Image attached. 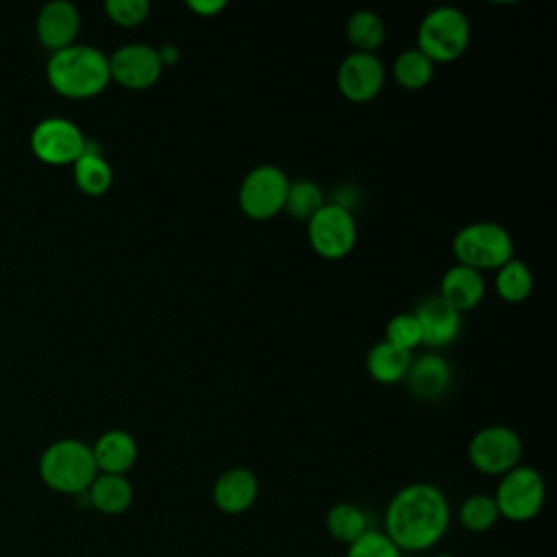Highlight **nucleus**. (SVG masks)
Here are the masks:
<instances>
[{
    "label": "nucleus",
    "mask_w": 557,
    "mask_h": 557,
    "mask_svg": "<svg viewBox=\"0 0 557 557\" xmlns=\"http://www.w3.org/2000/svg\"><path fill=\"white\" fill-rule=\"evenodd\" d=\"M87 137L67 117H46L30 133L35 157L48 165H70L85 150Z\"/></svg>",
    "instance_id": "obj_10"
},
{
    "label": "nucleus",
    "mask_w": 557,
    "mask_h": 557,
    "mask_svg": "<svg viewBox=\"0 0 557 557\" xmlns=\"http://www.w3.org/2000/svg\"><path fill=\"white\" fill-rule=\"evenodd\" d=\"M437 557H455V555H453V553H440Z\"/></svg>",
    "instance_id": "obj_33"
},
{
    "label": "nucleus",
    "mask_w": 557,
    "mask_h": 557,
    "mask_svg": "<svg viewBox=\"0 0 557 557\" xmlns=\"http://www.w3.org/2000/svg\"><path fill=\"white\" fill-rule=\"evenodd\" d=\"M435 65L431 59H426L418 48H407L403 50L392 65V76L394 81L407 89V91H418L424 89L431 78H433Z\"/></svg>",
    "instance_id": "obj_24"
},
{
    "label": "nucleus",
    "mask_w": 557,
    "mask_h": 557,
    "mask_svg": "<svg viewBox=\"0 0 557 557\" xmlns=\"http://www.w3.org/2000/svg\"><path fill=\"white\" fill-rule=\"evenodd\" d=\"M324 524L329 535L346 546L352 544L366 529H370L363 509L352 503L333 505L324 516Z\"/></svg>",
    "instance_id": "obj_25"
},
{
    "label": "nucleus",
    "mask_w": 557,
    "mask_h": 557,
    "mask_svg": "<svg viewBox=\"0 0 557 557\" xmlns=\"http://www.w3.org/2000/svg\"><path fill=\"white\" fill-rule=\"evenodd\" d=\"M346 557H403L400 548L379 529H366L352 544Z\"/></svg>",
    "instance_id": "obj_29"
},
{
    "label": "nucleus",
    "mask_w": 557,
    "mask_h": 557,
    "mask_svg": "<svg viewBox=\"0 0 557 557\" xmlns=\"http://www.w3.org/2000/svg\"><path fill=\"white\" fill-rule=\"evenodd\" d=\"M289 183L292 181L278 165L263 163L252 168L237 191L242 213L250 220H270L278 215L285 207Z\"/></svg>",
    "instance_id": "obj_8"
},
{
    "label": "nucleus",
    "mask_w": 557,
    "mask_h": 557,
    "mask_svg": "<svg viewBox=\"0 0 557 557\" xmlns=\"http://www.w3.org/2000/svg\"><path fill=\"white\" fill-rule=\"evenodd\" d=\"M546 500V483L540 470L533 466L518 463L509 472H505L496 485L494 503L498 507L500 518L511 522H529L533 520Z\"/></svg>",
    "instance_id": "obj_6"
},
{
    "label": "nucleus",
    "mask_w": 557,
    "mask_h": 557,
    "mask_svg": "<svg viewBox=\"0 0 557 557\" xmlns=\"http://www.w3.org/2000/svg\"><path fill=\"white\" fill-rule=\"evenodd\" d=\"M307 239L313 252L322 259H344L357 244V222L352 211L339 202H324L307 220Z\"/></svg>",
    "instance_id": "obj_7"
},
{
    "label": "nucleus",
    "mask_w": 557,
    "mask_h": 557,
    "mask_svg": "<svg viewBox=\"0 0 557 557\" xmlns=\"http://www.w3.org/2000/svg\"><path fill=\"white\" fill-rule=\"evenodd\" d=\"M385 85V65L376 54L370 52H350L342 59L337 67V89L339 94L355 102L363 104L379 96Z\"/></svg>",
    "instance_id": "obj_12"
},
{
    "label": "nucleus",
    "mask_w": 557,
    "mask_h": 557,
    "mask_svg": "<svg viewBox=\"0 0 557 557\" xmlns=\"http://www.w3.org/2000/svg\"><path fill=\"white\" fill-rule=\"evenodd\" d=\"M104 13L113 24L122 28H133L146 22L150 13V2L148 0H107Z\"/></svg>",
    "instance_id": "obj_30"
},
{
    "label": "nucleus",
    "mask_w": 557,
    "mask_h": 557,
    "mask_svg": "<svg viewBox=\"0 0 557 557\" xmlns=\"http://www.w3.org/2000/svg\"><path fill=\"white\" fill-rule=\"evenodd\" d=\"M437 296L459 313L470 311L485 296V278L481 272L455 263L444 272Z\"/></svg>",
    "instance_id": "obj_17"
},
{
    "label": "nucleus",
    "mask_w": 557,
    "mask_h": 557,
    "mask_svg": "<svg viewBox=\"0 0 557 557\" xmlns=\"http://www.w3.org/2000/svg\"><path fill=\"white\" fill-rule=\"evenodd\" d=\"M96 474L91 446L81 440H59L39 459V476L50 490L61 494H85Z\"/></svg>",
    "instance_id": "obj_3"
},
{
    "label": "nucleus",
    "mask_w": 557,
    "mask_h": 557,
    "mask_svg": "<svg viewBox=\"0 0 557 557\" xmlns=\"http://www.w3.org/2000/svg\"><path fill=\"white\" fill-rule=\"evenodd\" d=\"M453 383L450 363L437 352H424L411 357L409 370L405 374V385L409 394L418 400H437L442 398Z\"/></svg>",
    "instance_id": "obj_13"
},
{
    "label": "nucleus",
    "mask_w": 557,
    "mask_h": 557,
    "mask_svg": "<svg viewBox=\"0 0 557 557\" xmlns=\"http://www.w3.org/2000/svg\"><path fill=\"white\" fill-rule=\"evenodd\" d=\"M50 87L72 100L94 98L111 83L109 59L100 48L72 44L50 54L46 65Z\"/></svg>",
    "instance_id": "obj_2"
},
{
    "label": "nucleus",
    "mask_w": 557,
    "mask_h": 557,
    "mask_svg": "<svg viewBox=\"0 0 557 557\" xmlns=\"http://www.w3.org/2000/svg\"><path fill=\"white\" fill-rule=\"evenodd\" d=\"M213 503L222 513L237 516L248 511L259 496V479L250 468L235 466L224 470L211 490Z\"/></svg>",
    "instance_id": "obj_16"
},
{
    "label": "nucleus",
    "mask_w": 557,
    "mask_h": 557,
    "mask_svg": "<svg viewBox=\"0 0 557 557\" xmlns=\"http://www.w3.org/2000/svg\"><path fill=\"white\" fill-rule=\"evenodd\" d=\"M450 522V507L444 492L433 483H409L400 487L385 509V535L407 553L435 546Z\"/></svg>",
    "instance_id": "obj_1"
},
{
    "label": "nucleus",
    "mask_w": 557,
    "mask_h": 557,
    "mask_svg": "<svg viewBox=\"0 0 557 557\" xmlns=\"http://www.w3.org/2000/svg\"><path fill=\"white\" fill-rule=\"evenodd\" d=\"M385 342L413 352V348H418L422 344V333H420V324L416 320L413 313H396L394 318H389L387 326H385Z\"/></svg>",
    "instance_id": "obj_28"
},
{
    "label": "nucleus",
    "mask_w": 557,
    "mask_h": 557,
    "mask_svg": "<svg viewBox=\"0 0 557 557\" xmlns=\"http://www.w3.org/2000/svg\"><path fill=\"white\" fill-rule=\"evenodd\" d=\"M346 39L355 48V52L374 54V50H379L385 41L383 17L370 9L355 11L346 22Z\"/></svg>",
    "instance_id": "obj_22"
},
{
    "label": "nucleus",
    "mask_w": 557,
    "mask_h": 557,
    "mask_svg": "<svg viewBox=\"0 0 557 557\" xmlns=\"http://www.w3.org/2000/svg\"><path fill=\"white\" fill-rule=\"evenodd\" d=\"M457 518H459V524L466 531H470V533H485V531H490L498 522L500 513H498V507L494 503V496H490V494H472V496H468L459 505Z\"/></svg>",
    "instance_id": "obj_26"
},
{
    "label": "nucleus",
    "mask_w": 557,
    "mask_h": 557,
    "mask_svg": "<svg viewBox=\"0 0 557 557\" xmlns=\"http://www.w3.org/2000/svg\"><path fill=\"white\" fill-rule=\"evenodd\" d=\"M187 9L200 17H215L226 9L224 0H189Z\"/></svg>",
    "instance_id": "obj_31"
},
{
    "label": "nucleus",
    "mask_w": 557,
    "mask_h": 557,
    "mask_svg": "<svg viewBox=\"0 0 557 557\" xmlns=\"http://www.w3.org/2000/svg\"><path fill=\"white\" fill-rule=\"evenodd\" d=\"M468 459L481 474L503 476L520 463L522 437L505 424L483 426L470 437Z\"/></svg>",
    "instance_id": "obj_9"
},
{
    "label": "nucleus",
    "mask_w": 557,
    "mask_h": 557,
    "mask_svg": "<svg viewBox=\"0 0 557 557\" xmlns=\"http://www.w3.org/2000/svg\"><path fill=\"white\" fill-rule=\"evenodd\" d=\"M413 315L420 324L422 344L429 348H444L459 337L461 313L446 305L437 294L426 296Z\"/></svg>",
    "instance_id": "obj_14"
},
{
    "label": "nucleus",
    "mask_w": 557,
    "mask_h": 557,
    "mask_svg": "<svg viewBox=\"0 0 557 557\" xmlns=\"http://www.w3.org/2000/svg\"><path fill=\"white\" fill-rule=\"evenodd\" d=\"M91 453H94L98 472L126 474L137 461L139 446L128 431L111 429L96 440V444L91 446Z\"/></svg>",
    "instance_id": "obj_18"
},
{
    "label": "nucleus",
    "mask_w": 557,
    "mask_h": 557,
    "mask_svg": "<svg viewBox=\"0 0 557 557\" xmlns=\"http://www.w3.org/2000/svg\"><path fill=\"white\" fill-rule=\"evenodd\" d=\"M157 54H159V61H161L163 70L176 65L178 59H181V50H178V46H174V44H163L161 48H157Z\"/></svg>",
    "instance_id": "obj_32"
},
{
    "label": "nucleus",
    "mask_w": 557,
    "mask_h": 557,
    "mask_svg": "<svg viewBox=\"0 0 557 557\" xmlns=\"http://www.w3.org/2000/svg\"><path fill=\"white\" fill-rule=\"evenodd\" d=\"M85 494L89 505L107 516L124 513L133 503V485L126 474L98 472Z\"/></svg>",
    "instance_id": "obj_19"
},
{
    "label": "nucleus",
    "mask_w": 557,
    "mask_h": 557,
    "mask_svg": "<svg viewBox=\"0 0 557 557\" xmlns=\"http://www.w3.org/2000/svg\"><path fill=\"white\" fill-rule=\"evenodd\" d=\"M37 39L52 52L74 44L81 30V13L67 0H52L37 13Z\"/></svg>",
    "instance_id": "obj_15"
},
{
    "label": "nucleus",
    "mask_w": 557,
    "mask_h": 557,
    "mask_svg": "<svg viewBox=\"0 0 557 557\" xmlns=\"http://www.w3.org/2000/svg\"><path fill=\"white\" fill-rule=\"evenodd\" d=\"M72 165H74V183L83 194L102 196L104 191H109L113 183V170L94 141L87 139L83 154Z\"/></svg>",
    "instance_id": "obj_20"
},
{
    "label": "nucleus",
    "mask_w": 557,
    "mask_h": 557,
    "mask_svg": "<svg viewBox=\"0 0 557 557\" xmlns=\"http://www.w3.org/2000/svg\"><path fill=\"white\" fill-rule=\"evenodd\" d=\"M411 357H413V352L400 350V348L387 344L385 339H381L368 350L366 370L376 383L394 385V383L405 381Z\"/></svg>",
    "instance_id": "obj_21"
},
{
    "label": "nucleus",
    "mask_w": 557,
    "mask_h": 557,
    "mask_svg": "<svg viewBox=\"0 0 557 557\" xmlns=\"http://www.w3.org/2000/svg\"><path fill=\"white\" fill-rule=\"evenodd\" d=\"M322 205H324V194H322L320 185L313 183V181L302 178V181L289 183L283 211H285L289 218H296V220H305V222H307Z\"/></svg>",
    "instance_id": "obj_27"
},
{
    "label": "nucleus",
    "mask_w": 557,
    "mask_h": 557,
    "mask_svg": "<svg viewBox=\"0 0 557 557\" xmlns=\"http://www.w3.org/2000/svg\"><path fill=\"white\" fill-rule=\"evenodd\" d=\"M494 289L500 300L518 305L524 302L533 292V274L522 259H509L496 270Z\"/></svg>",
    "instance_id": "obj_23"
},
{
    "label": "nucleus",
    "mask_w": 557,
    "mask_h": 557,
    "mask_svg": "<svg viewBox=\"0 0 557 557\" xmlns=\"http://www.w3.org/2000/svg\"><path fill=\"white\" fill-rule=\"evenodd\" d=\"M453 255L459 265H468L476 272L498 270L513 259V239L498 222H470L455 233Z\"/></svg>",
    "instance_id": "obj_4"
},
{
    "label": "nucleus",
    "mask_w": 557,
    "mask_h": 557,
    "mask_svg": "<svg viewBox=\"0 0 557 557\" xmlns=\"http://www.w3.org/2000/svg\"><path fill=\"white\" fill-rule=\"evenodd\" d=\"M470 46V20L457 7L431 9L418 26V50L435 63L457 61Z\"/></svg>",
    "instance_id": "obj_5"
},
{
    "label": "nucleus",
    "mask_w": 557,
    "mask_h": 557,
    "mask_svg": "<svg viewBox=\"0 0 557 557\" xmlns=\"http://www.w3.org/2000/svg\"><path fill=\"white\" fill-rule=\"evenodd\" d=\"M107 59L111 81L131 91L150 89L163 74L157 48L148 44H124Z\"/></svg>",
    "instance_id": "obj_11"
}]
</instances>
